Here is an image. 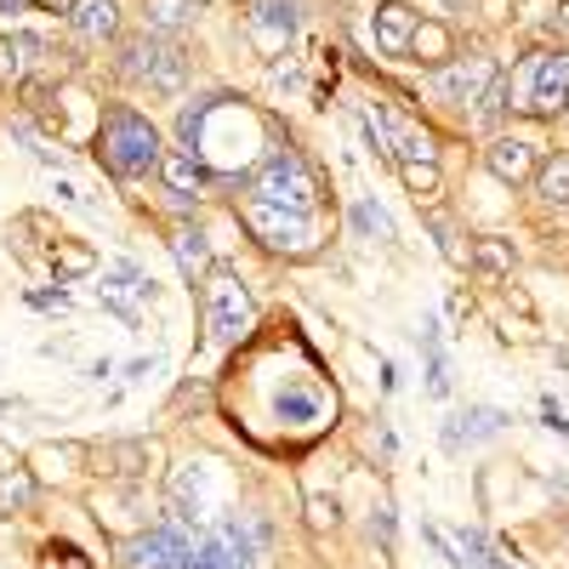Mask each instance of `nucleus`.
Returning <instances> with one entry per match:
<instances>
[{
  "label": "nucleus",
  "instance_id": "nucleus-13",
  "mask_svg": "<svg viewBox=\"0 0 569 569\" xmlns=\"http://www.w3.org/2000/svg\"><path fill=\"white\" fill-rule=\"evenodd\" d=\"M507 427V411H490V405H467L450 427H445V450H461L467 439H490V433Z\"/></svg>",
  "mask_w": 569,
  "mask_h": 569
},
{
  "label": "nucleus",
  "instance_id": "nucleus-10",
  "mask_svg": "<svg viewBox=\"0 0 569 569\" xmlns=\"http://www.w3.org/2000/svg\"><path fill=\"white\" fill-rule=\"evenodd\" d=\"M245 29H251V41L274 57V52L296 35V7H291V0H256L251 18H245Z\"/></svg>",
  "mask_w": 569,
  "mask_h": 569
},
{
  "label": "nucleus",
  "instance_id": "nucleus-23",
  "mask_svg": "<svg viewBox=\"0 0 569 569\" xmlns=\"http://www.w3.org/2000/svg\"><path fill=\"white\" fill-rule=\"evenodd\" d=\"M411 52H416V63H433V69H445V63H450V29H445V23H416Z\"/></svg>",
  "mask_w": 569,
  "mask_h": 569
},
{
  "label": "nucleus",
  "instance_id": "nucleus-1",
  "mask_svg": "<svg viewBox=\"0 0 569 569\" xmlns=\"http://www.w3.org/2000/svg\"><path fill=\"white\" fill-rule=\"evenodd\" d=\"M569 103V52H529L507 80V109L552 120Z\"/></svg>",
  "mask_w": 569,
  "mask_h": 569
},
{
  "label": "nucleus",
  "instance_id": "nucleus-12",
  "mask_svg": "<svg viewBox=\"0 0 569 569\" xmlns=\"http://www.w3.org/2000/svg\"><path fill=\"white\" fill-rule=\"evenodd\" d=\"M387 149L398 165H416V160H433V138L427 125H416L405 109H387Z\"/></svg>",
  "mask_w": 569,
  "mask_h": 569
},
{
  "label": "nucleus",
  "instance_id": "nucleus-6",
  "mask_svg": "<svg viewBox=\"0 0 569 569\" xmlns=\"http://www.w3.org/2000/svg\"><path fill=\"white\" fill-rule=\"evenodd\" d=\"M490 86H495V63L490 57H461V63H445V69L433 75V91H439L445 103H456V109L479 103Z\"/></svg>",
  "mask_w": 569,
  "mask_h": 569
},
{
  "label": "nucleus",
  "instance_id": "nucleus-21",
  "mask_svg": "<svg viewBox=\"0 0 569 569\" xmlns=\"http://www.w3.org/2000/svg\"><path fill=\"white\" fill-rule=\"evenodd\" d=\"M535 194L547 199V206H569V154H552V160H541L535 165Z\"/></svg>",
  "mask_w": 569,
  "mask_h": 569
},
{
  "label": "nucleus",
  "instance_id": "nucleus-18",
  "mask_svg": "<svg viewBox=\"0 0 569 569\" xmlns=\"http://www.w3.org/2000/svg\"><path fill=\"white\" fill-rule=\"evenodd\" d=\"M199 12V0H143V23L149 35H177V29H188Z\"/></svg>",
  "mask_w": 569,
  "mask_h": 569
},
{
  "label": "nucleus",
  "instance_id": "nucleus-36",
  "mask_svg": "<svg viewBox=\"0 0 569 569\" xmlns=\"http://www.w3.org/2000/svg\"><path fill=\"white\" fill-rule=\"evenodd\" d=\"M371 529H382V535H393V507H376V518H371Z\"/></svg>",
  "mask_w": 569,
  "mask_h": 569
},
{
  "label": "nucleus",
  "instance_id": "nucleus-39",
  "mask_svg": "<svg viewBox=\"0 0 569 569\" xmlns=\"http://www.w3.org/2000/svg\"><path fill=\"white\" fill-rule=\"evenodd\" d=\"M563 23H569V7H563Z\"/></svg>",
  "mask_w": 569,
  "mask_h": 569
},
{
  "label": "nucleus",
  "instance_id": "nucleus-17",
  "mask_svg": "<svg viewBox=\"0 0 569 569\" xmlns=\"http://www.w3.org/2000/svg\"><path fill=\"white\" fill-rule=\"evenodd\" d=\"M46 46L35 35H0V86H23L29 57H41Z\"/></svg>",
  "mask_w": 569,
  "mask_h": 569
},
{
  "label": "nucleus",
  "instance_id": "nucleus-3",
  "mask_svg": "<svg viewBox=\"0 0 569 569\" xmlns=\"http://www.w3.org/2000/svg\"><path fill=\"white\" fill-rule=\"evenodd\" d=\"M251 199H262V206H280V211H314V199H319V177L308 172V160L303 154H291V149H274L262 160V172L251 177Z\"/></svg>",
  "mask_w": 569,
  "mask_h": 569
},
{
  "label": "nucleus",
  "instance_id": "nucleus-9",
  "mask_svg": "<svg viewBox=\"0 0 569 569\" xmlns=\"http://www.w3.org/2000/svg\"><path fill=\"white\" fill-rule=\"evenodd\" d=\"M86 461L97 467V473H109V479H143L149 467L160 461V445H149V439H114V445H91Z\"/></svg>",
  "mask_w": 569,
  "mask_h": 569
},
{
  "label": "nucleus",
  "instance_id": "nucleus-22",
  "mask_svg": "<svg viewBox=\"0 0 569 569\" xmlns=\"http://www.w3.org/2000/svg\"><path fill=\"white\" fill-rule=\"evenodd\" d=\"M172 256H177V267L188 280H206L211 274V251H206V240H199L194 228H177L172 233Z\"/></svg>",
  "mask_w": 569,
  "mask_h": 569
},
{
  "label": "nucleus",
  "instance_id": "nucleus-16",
  "mask_svg": "<svg viewBox=\"0 0 569 569\" xmlns=\"http://www.w3.org/2000/svg\"><path fill=\"white\" fill-rule=\"evenodd\" d=\"M165 507H172V518L177 524H199V473L194 467H177L172 473V484H165Z\"/></svg>",
  "mask_w": 569,
  "mask_h": 569
},
{
  "label": "nucleus",
  "instance_id": "nucleus-34",
  "mask_svg": "<svg viewBox=\"0 0 569 569\" xmlns=\"http://www.w3.org/2000/svg\"><path fill=\"white\" fill-rule=\"evenodd\" d=\"M154 371H160V359H131L125 364V382H149Z\"/></svg>",
  "mask_w": 569,
  "mask_h": 569
},
{
  "label": "nucleus",
  "instance_id": "nucleus-14",
  "mask_svg": "<svg viewBox=\"0 0 569 569\" xmlns=\"http://www.w3.org/2000/svg\"><path fill=\"white\" fill-rule=\"evenodd\" d=\"M411 35H416V12L398 7V0H387V7H376V46L382 52H411Z\"/></svg>",
  "mask_w": 569,
  "mask_h": 569
},
{
  "label": "nucleus",
  "instance_id": "nucleus-7",
  "mask_svg": "<svg viewBox=\"0 0 569 569\" xmlns=\"http://www.w3.org/2000/svg\"><path fill=\"white\" fill-rule=\"evenodd\" d=\"M245 222L262 233V245H274V251H308V240H314L303 211H280V206H262V199L245 206Z\"/></svg>",
  "mask_w": 569,
  "mask_h": 569
},
{
  "label": "nucleus",
  "instance_id": "nucleus-35",
  "mask_svg": "<svg viewBox=\"0 0 569 569\" xmlns=\"http://www.w3.org/2000/svg\"><path fill=\"white\" fill-rule=\"evenodd\" d=\"M29 303H35V308H69V296H63V291H35Z\"/></svg>",
  "mask_w": 569,
  "mask_h": 569
},
{
  "label": "nucleus",
  "instance_id": "nucleus-15",
  "mask_svg": "<svg viewBox=\"0 0 569 569\" xmlns=\"http://www.w3.org/2000/svg\"><path fill=\"white\" fill-rule=\"evenodd\" d=\"M69 23H75V35H86V41H109L120 29V7H114V0H75Z\"/></svg>",
  "mask_w": 569,
  "mask_h": 569
},
{
  "label": "nucleus",
  "instance_id": "nucleus-27",
  "mask_svg": "<svg viewBox=\"0 0 569 569\" xmlns=\"http://www.w3.org/2000/svg\"><path fill=\"white\" fill-rule=\"evenodd\" d=\"M461 547L473 552V569H518V563H507L495 547H490V535L484 529H461Z\"/></svg>",
  "mask_w": 569,
  "mask_h": 569
},
{
  "label": "nucleus",
  "instance_id": "nucleus-29",
  "mask_svg": "<svg viewBox=\"0 0 569 569\" xmlns=\"http://www.w3.org/2000/svg\"><path fill=\"white\" fill-rule=\"evenodd\" d=\"M353 228L364 233V240H393L387 211H382V206H371V199H359V206H353Z\"/></svg>",
  "mask_w": 569,
  "mask_h": 569
},
{
  "label": "nucleus",
  "instance_id": "nucleus-28",
  "mask_svg": "<svg viewBox=\"0 0 569 569\" xmlns=\"http://www.w3.org/2000/svg\"><path fill=\"white\" fill-rule=\"evenodd\" d=\"M398 177H405V188H411L416 199H433V194H439V165H433V160L398 165Z\"/></svg>",
  "mask_w": 569,
  "mask_h": 569
},
{
  "label": "nucleus",
  "instance_id": "nucleus-5",
  "mask_svg": "<svg viewBox=\"0 0 569 569\" xmlns=\"http://www.w3.org/2000/svg\"><path fill=\"white\" fill-rule=\"evenodd\" d=\"M245 325H251V291L240 285V274L211 267L206 274V330H211V342H233Z\"/></svg>",
  "mask_w": 569,
  "mask_h": 569
},
{
  "label": "nucleus",
  "instance_id": "nucleus-25",
  "mask_svg": "<svg viewBox=\"0 0 569 569\" xmlns=\"http://www.w3.org/2000/svg\"><path fill=\"white\" fill-rule=\"evenodd\" d=\"M52 267H57V280H86L97 267V251L80 245V240H57L52 245Z\"/></svg>",
  "mask_w": 569,
  "mask_h": 569
},
{
  "label": "nucleus",
  "instance_id": "nucleus-24",
  "mask_svg": "<svg viewBox=\"0 0 569 569\" xmlns=\"http://www.w3.org/2000/svg\"><path fill=\"white\" fill-rule=\"evenodd\" d=\"M422 348H427V393L445 398L450 393V364H445V348H439V325L422 319Z\"/></svg>",
  "mask_w": 569,
  "mask_h": 569
},
{
  "label": "nucleus",
  "instance_id": "nucleus-32",
  "mask_svg": "<svg viewBox=\"0 0 569 569\" xmlns=\"http://www.w3.org/2000/svg\"><path fill=\"white\" fill-rule=\"evenodd\" d=\"M501 109H507V80H495V86H490V91L479 97V125H490V120H495Z\"/></svg>",
  "mask_w": 569,
  "mask_h": 569
},
{
  "label": "nucleus",
  "instance_id": "nucleus-33",
  "mask_svg": "<svg viewBox=\"0 0 569 569\" xmlns=\"http://www.w3.org/2000/svg\"><path fill=\"white\" fill-rule=\"evenodd\" d=\"M427 228H433V240H439V251H445V256L456 262V256H461V245H456V233H450V222H445V217H427Z\"/></svg>",
  "mask_w": 569,
  "mask_h": 569
},
{
  "label": "nucleus",
  "instance_id": "nucleus-2",
  "mask_svg": "<svg viewBox=\"0 0 569 569\" xmlns=\"http://www.w3.org/2000/svg\"><path fill=\"white\" fill-rule=\"evenodd\" d=\"M97 149H103V165L114 177H149L160 165V131L138 109H109Z\"/></svg>",
  "mask_w": 569,
  "mask_h": 569
},
{
  "label": "nucleus",
  "instance_id": "nucleus-37",
  "mask_svg": "<svg viewBox=\"0 0 569 569\" xmlns=\"http://www.w3.org/2000/svg\"><path fill=\"white\" fill-rule=\"evenodd\" d=\"M35 7H46V12H75V0H35Z\"/></svg>",
  "mask_w": 569,
  "mask_h": 569
},
{
  "label": "nucleus",
  "instance_id": "nucleus-20",
  "mask_svg": "<svg viewBox=\"0 0 569 569\" xmlns=\"http://www.w3.org/2000/svg\"><path fill=\"white\" fill-rule=\"evenodd\" d=\"M160 172H165V183H172L177 194H194V188H206V183H211V177H206V165L194 160V149L160 154Z\"/></svg>",
  "mask_w": 569,
  "mask_h": 569
},
{
  "label": "nucleus",
  "instance_id": "nucleus-8",
  "mask_svg": "<svg viewBox=\"0 0 569 569\" xmlns=\"http://www.w3.org/2000/svg\"><path fill=\"white\" fill-rule=\"evenodd\" d=\"M183 552H188V535L183 529H143L125 541V569H183Z\"/></svg>",
  "mask_w": 569,
  "mask_h": 569
},
{
  "label": "nucleus",
  "instance_id": "nucleus-19",
  "mask_svg": "<svg viewBox=\"0 0 569 569\" xmlns=\"http://www.w3.org/2000/svg\"><path fill=\"white\" fill-rule=\"evenodd\" d=\"M29 507H35V473H29V467H7V473H0V518L29 513Z\"/></svg>",
  "mask_w": 569,
  "mask_h": 569
},
{
  "label": "nucleus",
  "instance_id": "nucleus-31",
  "mask_svg": "<svg viewBox=\"0 0 569 569\" xmlns=\"http://www.w3.org/2000/svg\"><path fill=\"white\" fill-rule=\"evenodd\" d=\"M308 529H337V495H308Z\"/></svg>",
  "mask_w": 569,
  "mask_h": 569
},
{
  "label": "nucleus",
  "instance_id": "nucleus-30",
  "mask_svg": "<svg viewBox=\"0 0 569 569\" xmlns=\"http://www.w3.org/2000/svg\"><path fill=\"white\" fill-rule=\"evenodd\" d=\"M41 569H91V558H86L75 541H52V547L41 552Z\"/></svg>",
  "mask_w": 569,
  "mask_h": 569
},
{
  "label": "nucleus",
  "instance_id": "nucleus-38",
  "mask_svg": "<svg viewBox=\"0 0 569 569\" xmlns=\"http://www.w3.org/2000/svg\"><path fill=\"white\" fill-rule=\"evenodd\" d=\"M29 7V0H0V12H23Z\"/></svg>",
  "mask_w": 569,
  "mask_h": 569
},
{
  "label": "nucleus",
  "instance_id": "nucleus-26",
  "mask_svg": "<svg viewBox=\"0 0 569 569\" xmlns=\"http://www.w3.org/2000/svg\"><path fill=\"white\" fill-rule=\"evenodd\" d=\"M473 267L484 280H507L513 274V245L507 240H479L473 245Z\"/></svg>",
  "mask_w": 569,
  "mask_h": 569
},
{
  "label": "nucleus",
  "instance_id": "nucleus-4",
  "mask_svg": "<svg viewBox=\"0 0 569 569\" xmlns=\"http://www.w3.org/2000/svg\"><path fill=\"white\" fill-rule=\"evenodd\" d=\"M120 75L138 80V86H149V91H177L183 75H188V57L165 41V35H149V29H143L138 41L120 46Z\"/></svg>",
  "mask_w": 569,
  "mask_h": 569
},
{
  "label": "nucleus",
  "instance_id": "nucleus-11",
  "mask_svg": "<svg viewBox=\"0 0 569 569\" xmlns=\"http://www.w3.org/2000/svg\"><path fill=\"white\" fill-rule=\"evenodd\" d=\"M484 165H490V177H495V183L518 188V183H529V177H535V149H529V143H518V138H495V143L484 149Z\"/></svg>",
  "mask_w": 569,
  "mask_h": 569
}]
</instances>
